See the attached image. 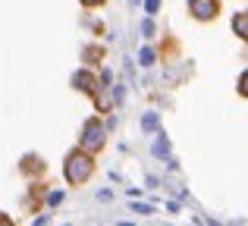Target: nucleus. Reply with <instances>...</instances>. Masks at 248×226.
I'll use <instances>...</instances> for the list:
<instances>
[{
	"label": "nucleus",
	"mask_w": 248,
	"mask_h": 226,
	"mask_svg": "<svg viewBox=\"0 0 248 226\" xmlns=\"http://www.w3.org/2000/svg\"><path fill=\"white\" fill-rule=\"evenodd\" d=\"M157 6H160V0H148V13H154Z\"/></svg>",
	"instance_id": "nucleus-7"
},
{
	"label": "nucleus",
	"mask_w": 248,
	"mask_h": 226,
	"mask_svg": "<svg viewBox=\"0 0 248 226\" xmlns=\"http://www.w3.org/2000/svg\"><path fill=\"white\" fill-rule=\"evenodd\" d=\"M73 85L79 88V91H88V94H91V91H97V85H94V75H91L88 69H82V73H76V75H73Z\"/></svg>",
	"instance_id": "nucleus-4"
},
{
	"label": "nucleus",
	"mask_w": 248,
	"mask_h": 226,
	"mask_svg": "<svg viewBox=\"0 0 248 226\" xmlns=\"http://www.w3.org/2000/svg\"><path fill=\"white\" fill-rule=\"evenodd\" d=\"M94 173V164H91V154L88 151H73L66 157V164H63V176H66V182L69 185H82V182H88V176Z\"/></svg>",
	"instance_id": "nucleus-1"
},
{
	"label": "nucleus",
	"mask_w": 248,
	"mask_h": 226,
	"mask_svg": "<svg viewBox=\"0 0 248 226\" xmlns=\"http://www.w3.org/2000/svg\"><path fill=\"white\" fill-rule=\"evenodd\" d=\"M82 3H85V6H101L104 0H82Z\"/></svg>",
	"instance_id": "nucleus-8"
},
{
	"label": "nucleus",
	"mask_w": 248,
	"mask_h": 226,
	"mask_svg": "<svg viewBox=\"0 0 248 226\" xmlns=\"http://www.w3.org/2000/svg\"><path fill=\"white\" fill-rule=\"evenodd\" d=\"M104 141H107V132H104V126H101L97 120H91L88 126H85V132H82V151L94 154V151H101V148H104Z\"/></svg>",
	"instance_id": "nucleus-2"
},
{
	"label": "nucleus",
	"mask_w": 248,
	"mask_h": 226,
	"mask_svg": "<svg viewBox=\"0 0 248 226\" xmlns=\"http://www.w3.org/2000/svg\"><path fill=\"white\" fill-rule=\"evenodd\" d=\"M141 63H145V66H151V63H154V54H151V50H141Z\"/></svg>",
	"instance_id": "nucleus-6"
},
{
	"label": "nucleus",
	"mask_w": 248,
	"mask_h": 226,
	"mask_svg": "<svg viewBox=\"0 0 248 226\" xmlns=\"http://www.w3.org/2000/svg\"><path fill=\"white\" fill-rule=\"evenodd\" d=\"M232 29H236L239 38H248V19H245V13H239V16L232 19Z\"/></svg>",
	"instance_id": "nucleus-5"
},
{
	"label": "nucleus",
	"mask_w": 248,
	"mask_h": 226,
	"mask_svg": "<svg viewBox=\"0 0 248 226\" xmlns=\"http://www.w3.org/2000/svg\"><path fill=\"white\" fill-rule=\"evenodd\" d=\"M188 10H192L195 19H214L217 16V0H188Z\"/></svg>",
	"instance_id": "nucleus-3"
}]
</instances>
